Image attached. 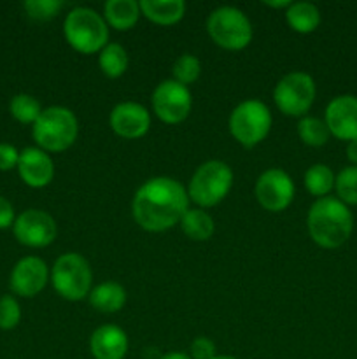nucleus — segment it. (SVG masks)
Listing matches in <instances>:
<instances>
[{
	"mask_svg": "<svg viewBox=\"0 0 357 359\" xmlns=\"http://www.w3.org/2000/svg\"><path fill=\"white\" fill-rule=\"evenodd\" d=\"M189 209L188 189L172 177H153L136 189L132 202L135 223L146 231L160 233L181 223Z\"/></svg>",
	"mask_w": 357,
	"mask_h": 359,
	"instance_id": "1",
	"label": "nucleus"
},
{
	"mask_svg": "<svg viewBox=\"0 0 357 359\" xmlns=\"http://www.w3.org/2000/svg\"><path fill=\"white\" fill-rule=\"evenodd\" d=\"M307 224L315 244L324 249H338L352 235L354 216L349 205L332 196H324L310 207Z\"/></svg>",
	"mask_w": 357,
	"mask_h": 359,
	"instance_id": "2",
	"label": "nucleus"
},
{
	"mask_svg": "<svg viewBox=\"0 0 357 359\" xmlns=\"http://www.w3.org/2000/svg\"><path fill=\"white\" fill-rule=\"evenodd\" d=\"M79 135V123L70 109L52 105L42 109L37 121L31 125L35 144L46 153H62L76 142Z\"/></svg>",
	"mask_w": 357,
	"mask_h": 359,
	"instance_id": "3",
	"label": "nucleus"
},
{
	"mask_svg": "<svg viewBox=\"0 0 357 359\" xmlns=\"http://www.w3.org/2000/svg\"><path fill=\"white\" fill-rule=\"evenodd\" d=\"M63 34L70 48L83 55L100 53L108 44V25L90 7H76L70 11L63 23Z\"/></svg>",
	"mask_w": 357,
	"mask_h": 359,
	"instance_id": "4",
	"label": "nucleus"
},
{
	"mask_svg": "<svg viewBox=\"0 0 357 359\" xmlns=\"http://www.w3.org/2000/svg\"><path fill=\"white\" fill-rule=\"evenodd\" d=\"M233 186V170L230 165L219 160L205 161L196 168L188 186L189 200L198 205V209H206L223 202Z\"/></svg>",
	"mask_w": 357,
	"mask_h": 359,
	"instance_id": "5",
	"label": "nucleus"
},
{
	"mask_svg": "<svg viewBox=\"0 0 357 359\" xmlns=\"http://www.w3.org/2000/svg\"><path fill=\"white\" fill-rule=\"evenodd\" d=\"M272 112L261 100H245L233 109L230 116V133L238 144L251 149L261 144L272 130Z\"/></svg>",
	"mask_w": 357,
	"mask_h": 359,
	"instance_id": "6",
	"label": "nucleus"
},
{
	"mask_svg": "<svg viewBox=\"0 0 357 359\" xmlns=\"http://www.w3.org/2000/svg\"><path fill=\"white\" fill-rule=\"evenodd\" d=\"M51 283L56 293L69 302H79L90 297L93 272L86 258L77 252L59 256L51 270Z\"/></svg>",
	"mask_w": 357,
	"mask_h": 359,
	"instance_id": "7",
	"label": "nucleus"
},
{
	"mask_svg": "<svg viewBox=\"0 0 357 359\" xmlns=\"http://www.w3.org/2000/svg\"><path fill=\"white\" fill-rule=\"evenodd\" d=\"M206 32L219 48L227 51H240L252 41L251 21L240 9L231 6L217 7L209 14Z\"/></svg>",
	"mask_w": 357,
	"mask_h": 359,
	"instance_id": "8",
	"label": "nucleus"
},
{
	"mask_svg": "<svg viewBox=\"0 0 357 359\" xmlns=\"http://www.w3.org/2000/svg\"><path fill=\"white\" fill-rule=\"evenodd\" d=\"M315 81L307 72H290L279 81L273 90V100L279 111L286 116L303 118L314 105Z\"/></svg>",
	"mask_w": 357,
	"mask_h": 359,
	"instance_id": "9",
	"label": "nucleus"
},
{
	"mask_svg": "<svg viewBox=\"0 0 357 359\" xmlns=\"http://www.w3.org/2000/svg\"><path fill=\"white\" fill-rule=\"evenodd\" d=\"M192 107L191 91L174 79H167L156 86L153 93V109L167 125H177L189 116Z\"/></svg>",
	"mask_w": 357,
	"mask_h": 359,
	"instance_id": "10",
	"label": "nucleus"
},
{
	"mask_svg": "<svg viewBox=\"0 0 357 359\" xmlns=\"http://www.w3.org/2000/svg\"><path fill=\"white\" fill-rule=\"evenodd\" d=\"M255 198L262 209L282 212L294 200V182L282 168H268L255 181Z\"/></svg>",
	"mask_w": 357,
	"mask_h": 359,
	"instance_id": "11",
	"label": "nucleus"
},
{
	"mask_svg": "<svg viewBox=\"0 0 357 359\" xmlns=\"http://www.w3.org/2000/svg\"><path fill=\"white\" fill-rule=\"evenodd\" d=\"M16 241L31 249L48 248L56 238V221L46 210L28 209L13 224Z\"/></svg>",
	"mask_w": 357,
	"mask_h": 359,
	"instance_id": "12",
	"label": "nucleus"
},
{
	"mask_svg": "<svg viewBox=\"0 0 357 359\" xmlns=\"http://www.w3.org/2000/svg\"><path fill=\"white\" fill-rule=\"evenodd\" d=\"M49 280V269L44 259L24 256L14 265L9 277L10 291L18 297L34 298L41 293Z\"/></svg>",
	"mask_w": 357,
	"mask_h": 359,
	"instance_id": "13",
	"label": "nucleus"
},
{
	"mask_svg": "<svg viewBox=\"0 0 357 359\" xmlns=\"http://www.w3.org/2000/svg\"><path fill=\"white\" fill-rule=\"evenodd\" d=\"M324 121L329 133L340 140L352 142L357 139V97L340 95L326 107Z\"/></svg>",
	"mask_w": 357,
	"mask_h": 359,
	"instance_id": "14",
	"label": "nucleus"
},
{
	"mask_svg": "<svg viewBox=\"0 0 357 359\" xmlns=\"http://www.w3.org/2000/svg\"><path fill=\"white\" fill-rule=\"evenodd\" d=\"M111 128L115 135L122 139H140L150 128V114L142 104L136 102H121L111 112Z\"/></svg>",
	"mask_w": 357,
	"mask_h": 359,
	"instance_id": "15",
	"label": "nucleus"
},
{
	"mask_svg": "<svg viewBox=\"0 0 357 359\" xmlns=\"http://www.w3.org/2000/svg\"><path fill=\"white\" fill-rule=\"evenodd\" d=\"M18 174L21 181L35 189L46 188L55 177V163L52 158L41 147H24L20 151Z\"/></svg>",
	"mask_w": 357,
	"mask_h": 359,
	"instance_id": "16",
	"label": "nucleus"
},
{
	"mask_svg": "<svg viewBox=\"0 0 357 359\" xmlns=\"http://www.w3.org/2000/svg\"><path fill=\"white\" fill-rule=\"evenodd\" d=\"M90 351L94 359H125L128 337L119 326L104 325L91 333Z\"/></svg>",
	"mask_w": 357,
	"mask_h": 359,
	"instance_id": "17",
	"label": "nucleus"
},
{
	"mask_svg": "<svg viewBox=\"0 0 357 359\" xmlns=\"http://www.w3.org/2000/svg\"><path fill=\"white\" fill-rule=\"evenodd\" d=\"M139 6L147 20L161 27L178 23L186 14V4L182 0H142Z\"/></svg>",
	"mask_w": 357,
	"mask_h": 359,
	"instance_id": "18",
	"label": "nucleus"
},
{
	"mask_svg": "<svg viewBox=\"0 0 357 359\" xmlns=\"http://www.w3.org/2000/svg\"><path fill=\"white\" fill-rule=\"evenodd\" d=\"M91 307L97 309L104 314H114L119 312L126 304V291L121 284L114 280H107L94 286L90 293Z\"/></svg>",
	"mask_w": 357,
	"mask_h": 359,
	"instance_id": "19",
	"label": "nucleus"
},
{
	"mask_svg": "<svg viewBox=\"0 0 357 359\" xmlns=\"http://www.w3.org/2000/svg\"><path fill=\"white\" fill-rule=\"evenodd\" d=\"M140 6L135 0H108L104 6V20L115 30H130L140 18Z\"/></svg>",
	"mask_w": 357,
	"mask_h": 359,
	"instance_id": "20",
	"label": "nucleus"
},
{
	"mask_svg": "<svg viewBox=\"0 0 357 359\" xmlns=\"http://www.w3.org/2000/svg\"><path fill=\"white\" fill-rule=\"evenodd\" d=\"M286 21L298 34H312L321 25V11L312 2H293L286 11Z\"/></svg>",
	"mask_w": 357,
	"mask_h": 359,
	"instance_id": "21",
	"label": "nucleus"
},
{
	"mask_svg": "<svg viewBox=\"0 0 357 359\" xmlns=\"http://www.w3.org/2000/svg\"><path fill=\"white\" fill-rule=\"evenodd\" d=\"M181 228L186 237L195 242H205L214 235V219L206 210L203 209H188L182 216Z\"/></svg>",
	"mask_w": 357,
	"mask_h": 359,
	"instance_id": "22",
	"label": "nucleus"
},
{
	"mask_svg": "<svg viewBox=\"0 0 357 359\" xmlns=\"http://www.w3.org/2000/svg\"><path fill=\"white\" fill-rule=\"evenodd\" d=\"M98 65L104 76L108 79H118L128 69V53L118 42H108L98 55Z\"/></svg>",
	"mask_w": 357,
	"mask_h": 359,
	"instance_id": "23",
	"label": "nucleus"
},
{
	"mask_svg": "<svg viewBox=\"0 0 357 359\" xmlns=\"http://www.w3.org/2000/svg\"><path fill=\"white\" fill-rule=\"evenodd\" d=\"M336 175L332 174L331 168L324 163H315L304 172V188L308 193L318 198H324L335 189Z\"/></svg>",
	"mask_w": 357,
	"mask_h": 359,
	"instance_id": "24",
	"label": "nucleus"
},
{
	"mask_svg": "<svg viewBox=\"0 0 357 359\" xmlns=\"http://www.w3.org/2000/svg\"><path fill=\"white\" fill-rule=\"evenodd\" d=\"M9 112L21 125H34L41 116V102L28 93H18L10 98Z\"/></svg>",
	"mask_w": 357,
	"mask_h": 359,
	"instance_id": "25",
	"label": "nucleus"
},
{
	"mask_svg": "<svg viewBox=\"0 0 357 359\" xmlns=\"http://www.w3.org/2000/svg\"><path fill=\"white\" fill-rule=\"evenodd\" d=\"M298 135H300L301 142L307 144V146L321 147L328 142L331 133H329V128L324 119L303 116L300 123H298Z\"/></svg>",
	"mask_w": 357,
	"mask_h": 359,
	"instance_id": "26",
	"label": "nucleus"
},
{
	"mask_svg": "<svg viewBox=\"0 0 357 359\" xmlns=\"http://www.w3.org/2000/svg\"><path fill=\"white\" fill-rule=\"evenodd\" d=\"M336 195L345 205H357V167L349 165L336 175Z\"/></svg>",
	"mask_w": 357,
	"mask_h": 359,
	"instance_id": "27",
	"label": "nucleus"
},
{
	"mask_svg": "<svg viewBox=\"0 0 357 359\" xmlns=\"http://www.w3.org/2000/svg\"><path fill=\"white\" fill-rule=\"evenodd\" d=\"M172 74H174V81L184 84V86H189V84L195 83L196 79L202 74V63L196 58L195 55H186L178 56L177 62L174 63V69H172Z\"/></svg>",
	"mask_w": 357,
	"mask_h": 359,
	"instance_id": "28",
	"label": "nucleus"
},
{
	"mask_svg": "<svg viewBox=\"0 0 357 359\" xmlns=\"http://www.w3.org/2000/svg\"><path fill=\"white\" fill-rule=\"evenodd\" d=\"M21 321V307L13 294L0 298V330H14Z\"/></svg>",
	"mask_w": 357,
	"mask_h": 359,
	"instance_id": "29",
	"label": "nucleus"
},
{
	"mask_svg": "<svg viewBox=\"0 0 357 359\" xmlns=\"http://www.w3.org/2000/svg\"><path fill=\"white\" fill-rule=\"evenodd\" d=\"M24 11L30 18L38 21H46L55 18L59 13V9L63 7V4L59 0H28L23 4Z\"/></svg>",
	"mask_w": 357,
	"mask_h": 359,
	"instance_id": "30",
	"label": "nucleus"
},
{
	"mask_svg": "<svg viewBox=\"0 0 357 359\" xmlns=\"http://www.w3.org/2000/svg\"><path fill=\"white\" fill-rule=\"evenodd\" d=\"M216 344L212 342L206 337H198L191 342V347H189V356L192 359H214L217 356L216 354Z\"/></svg>",
	"mask_w": 357,
	"mask_h": 359,
	"instance_id": "31",
	"label": "nucleus"
},
{
	"mask_svg": "<svg viewBox=\"0 0 357 359\" xmlns=\"http://www.w3.org/2000/svg\"><path fill=\"white\" fill-rule=\"evenodd\" d=\"M20 161V151L10 144H0V172H9L13 168H18Z\"/></svg>",
	"mask_w": 357,
	"mask_h": 359,
	"instance_id": "32",
	"label": "nucleus"
},
{
	"mask_svg": "<svg viewBox=\"0 0 357 359\" xmlns=\"http://www.w3.org/2000/svg\"><path fill=\"white\" fill-rule=\"evenodd\" d=\"M14 221H16V214H14L13 203L4 198V196H0V230L13 228Z\"/></svg>",
	"mask_w": 357,
	"mask_h": 359,
	"instance_id": "33",
	"label": "nucleus"
},
{
	"mask_svg": "<svg viewBox=\"0 0 357 359\" xmlns=\"http://www.w3.org/2000/svg\"><path fill=\"white\" fill-rule=\"evenodd\" d=\"M346 158H349L354 167H357V139L349 142V146H346Z\"/></svg>",
	"mask_w": 357,
	"mask_h": 359,
	"instance_id": "34",
	"label": "nucleus"
},
{
	"mask_svg": "<svg viewBox=\"0 0 357 359\" xmlns=\"http://www.w3.org/2000/svg\"><path fill=\"white\" fill-rule=\"evenodd\" d=\"M290 0H282V2H265V6H270V7H275V9H289L290 7Z\"/></svg>",
	"mask_w": 357,
	"mask_h": 359,
	"instance_id": "35",
	"label": "nucleus"
},
{
	"mask_svg": "<svg viewBox=\"0 0 357 359\" xmlns=\"http://www.w3.org/2000/svg\"><path fill=\"white\" fill-rule=\"evenodd\" d=\"M161 359H192V358L186 353H177V351H174V353H167L164 356H161Z\"/></svg>",
	"mask_w": 357,
	"mask_h": 359,
	"instance_id": "36",
	"label": "nucleus"
},
{
	"mask_svg": "<svg viewBox=\"0 0 357 359\" xmlns=\"http://www.w3.org/2000/svg\"><path fill=\"white\" fill-rule=\"evenodd\" d=\"M214 359H238V358H233V356H216Z\"/></svg>",
	"mask_w": 357,
	"mask_h": 359,
	"instance_id": "37",
	"label": "nucleus"
}]
</instances>
